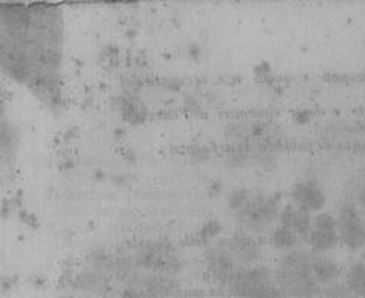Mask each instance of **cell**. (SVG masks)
I'll list each match as a JSON object with an SVG mask.
<instances>
[{"label": "cell", "mask_w": 365, "mask_h": 298, "mask_svg": "<svg viewBox=\"0 0 365 298\" xmlns=\"http://www.w3.org/2000/svg\"><path fill=\"white\" fill-rule=\"evenodd\" d=\"M312 254L309 247L300 246L282 254L276 261L273 280L284 298H319L321 287L310 272Z\"/></svg>", "instance_id": "1"}, {"label": "cell", "mask_w": 365, "mask_h": 298, "mask_svg": "<svg viewBox=\"0 0 365 298\" xmlns=\"http://www.w3.org/2000/svg\"><path fill=\"white\" fill-rule=\"evenodd\" d=\"M280 209L282 205L276 195L251 191L245 205L235 215L240 224L239 228L257 236L273 227L274 222L277 224Z\"/></svg>", "instance_id": "2"}, {"label": "cell", "mask_w": 365, "mask_h": 298, "mask_svg": "<svg viewBox=\"0 0 365 298\" xmlns=\"http://www.w3.org/2000/svg\"><path fill=\"white\" fill-rule=\"evenodd\" d=\"M334 215L340 245L349 252H361L365 247V212L355 200H343Z\"/></svg>", "instance_id": "3"}, {"label": "cell", "mask_w": 365, "mask_h": 298, "mask_svg": "<svg viewBox=\"0 0 365 298\" xmlns=\"http://www.w3.org/2000/svg\"><path fill=\"white\" fill-rule=\"evenodd\" d=\"M135 261L139 267L149 272L176 274L180 267V260L175 250L164 242H146L136 251Z\"/></svg>", "instance_id": "4"}, {"label": "cell", "mask_w": 365, "mask_h": 298, "mask_svg": "<svg viewBox=\"0 0 365 298\" xmlns=\"http://www.w3.org/2000/svg\"><path fill=\"white\" fill-rule=\"evenodd\" d=\"M274 285L273 272L262 264L252 267H240L225 285L231 298H245Z\"/></svg>", "instance_id": "5"}, {"label": "cell", "mask_w": 365, "mask_h": 298, "mask_svg": "<svg viewBox=\"0 0 365 298\" xmlns=\"http://www.w3.org/2000/svg\"><path fill=\"white\" fill-rule=\"evenodd\" d=\"M205 267L207 276L218 285L225 287L230 279L240 269L233 252L230 251L225 240L215 242L207 246L205 252Z\"/></svg>", "instance_id": "6"}, {"label": "cell", "mask_w": 365, "mask_h": 298, "mask_svg": "<svg viewBox=\"0 0 365 298\" xmlns=\"http://www.w3.org/2000/svg\"><path fill=\"white\" fill-rule=\"evenodd\" d=\"M309 250L313 252L329 254L340 245L339 225L336 215L331 212H321L313 215L310 235L306 242Z\"/></svg>", "instance_id": "7"}, {"label": "cell", "mask_w": 365, "mask_h": 298, "mask_svg": "<svg viewBox=\"0 0 365 298\" xmlns=\"http://www.w3.org/2000/svg\"><path fill=\"white\" fill-rule=\"evenodd\" d=\"M225 243L230 247V251L233 252L240 267H252L261 264L264 251L261 242L255 235L237 228L227 237Z\"/></svg>", "instance_id": "8"}, {"label": "cell", "mask_w": 365, "mask_h": 298, "mask_svg": "<svg viewBox=\"0 0 365 298\" xmlns=\"http://www.w3.org/2000/svg\"><path fill=\"white\" fill-rule=\"evenodd\" d=\"M291 203L310 215L324 212L327 205V194L324 188L312 179L298 180L289 191Z\"/></svg>", "instance_id": "9"}, {"label": "cell", "mask_w": 365, "mask_h": 298, "mask_svg": "<svg viewBox=\"0 0 365 298\" xmlns=\"http://www.w3.org/2000/svg\"><path fill=\"white\" fill-rule=\"evenodd\" d=\"M343 267L340 262L329 254L313 252L310 261V272L317 284L322 288L343 277Z\"/></svg>", "instance_id": "10"}, {"label": "cell", "mask_w": 365, "mask_h": 298, "mask_svg": "<svg viewBox=\"0 0 365 298\" xmlns=\"http://www.w3.org/2000/svg\"><path fill=\"white\" fill-rule=\"evenodd\" d=\"M312 221H313V215L298 209L291 202L282 206L279 212V218H277L279 225H284L291 231H294V233L303 240V243L307 242V237L310 235Z\"/></svg>", "instance_id": "11"}, {"label": "cell", "mask_w": 365, "mask_h": 298, "mask_svg": "<svg viewBox=\"0 0 365 298\" xmlns=\"http://www.w3.org/2000/svg\"><path fill=\"white\" fill-rule=\"evenodd\" d=\"M131 287H138L146 298H164L175 289L176 282L172 274L151 272L142 279H138L136 284Z\"/></svg>", "instance_id": "12"}, {"label": "cell", "mask_w": 365, "mask_h": 298, "mask_svg": "<svg viewBox=\"0 0 365 298\" xmlns=\"http://www.w3.org/2000/svg\"><path fill=\"white\" fill-rule=\"evenodd\" d=\"M78 284L81 289H84L93 295H101V297H105L110 289L108 274L94 270L91 267H88L87 270H84L79 274Z\"/></svg>", "instance_id": "13"}, {"label": "cell", "mask_w": 365, "mask_h": 298, "mask_svg": "<svg viewBox=\"0 0 365 298\" xmlns=\"http://www.w3.org/2000/svg\"><path fill=\"white\" fill-rule=\"evenodd\" d=\"M270 243L274 250L279 251L280 254L294 251V250H297V247L303 246V240L298 237L294 231H291L289 228H287L284 225H279V224H276L272 228Z\"/></svg>", "instance_id": "14"}, {"label": "cell", "mask_w": 365, "mask_h": 298, "mask_svg": "<svg viewBox=\"0 0 365 298\" xmlns=\"http://www.w3.org/2000/svg\"><path fill=\"white\" fill-rule=\"evenodd\" d=\"M343 280L356 295V298H365V261L355 260L343 270Z\"/></svg>", "instance_id": "15"}, {"label": "cell", "mask_w": 365, "mask_h": 298, "mask_svg": "<svg viewBox=\"0 0 365 298\" xmlns=\"http://www.w3.org/2000/svg\"><path fill=\"white\" fill-rule=\"evenodd\" d=\"M319 298H356V295L351 291V288L347 287V284L341 277L333 284L322 287Z\"/></svg>", "instance_id": "16"}, {"label": "cell", "mask_w": 365, "mask_h": 298, "mask_svg": "<svg viewBox=\"0 0 365 298\" xmlns=\"http://www.w3.org/2000/svg\"><path fill=\"white\" fill-rule=\"evenodd\" d=\"M222 233V225L218 221H207L202 230H200V239L209 245L217 242V239L221 236Z\"/></svg>", "instance_id": "17"}, {"label": "cell", "mask_w": 365, "mask_h": 298, "mask_svg": "<svg viewBox=\"0 0 365 298\" xmlns=\"http://www.w3.org/2000/svg\"><path fill=\"white\" fill-rule=\"evenodd\" d=\"M245 298H284L282 297V294L279 292V289L276 288V285H272L269 288H265L254 295H249V297H245Z\"/></svg>", "instance_id": "18"}, {"label": "cell", "mask_w": 365, "mask_h": 298, "mask_svg": "<svg viewBox=\"0 0 365 298\" xmlns=\"http://www.w3.org/2000/svg\"><path fill=\"white\" fill-rule=\"evenodd\" d=\"M117 298H146V297L143 295V292L138 287H128Z\"/></svg>", "instance_id": "19"}, {"label": "cell", "mask_w": 365, "mask_h": 298, "mask_svg": "<svg viewBox=\"0 0 365 298\" xmlns=\"http://www.w3.org/2000/svg\"><path fill=\"white\" fill-rule=\"evenodd\" d=\"M356 205L365 212V179L361 182V185L356 190V197H355Z\"/></svg>", "instance_id": "20"}, {"label": "cell", "mask_w": 365, "mask_h": 298, "mask_svg": "<svg viewBox=\"0 0 365 298\" xmlns=\"http://www.w3.org/2000/svg\"><path fill=\"white\" fill-rule=\"evenodd\" d=\"M361 260H362V261H365V247H364V250L361 251Z\"/></svg>", "instance_id": "21"}]
</instances>
